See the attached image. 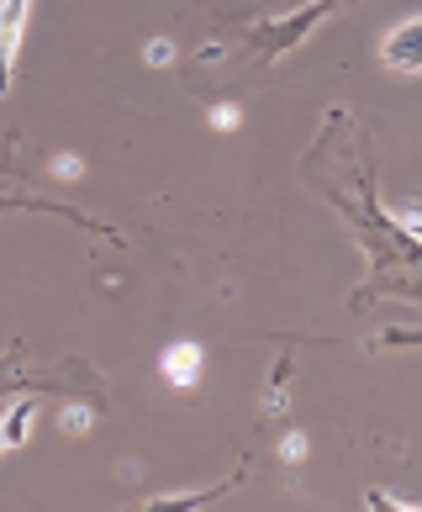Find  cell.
Instances as JSON below:
<instances>
[{
    "instance_id": "1",
    "label": "cell",
    "mask_w": 422,
    "mask_h": 512,
    "mask_svg": "<svg viewBox=\"0 0 422 512\" xmlns=\"http://www.w3.org/2000/svg\"><path fill=\"white\" fill-rule=\"evenodd\" d=\"M380 59H386L396 74H422V11L407 16V22H396V27L386 32Z\"/></svg>"
},
{
    "instance_id": "2",
    "label": "cell",
    "mask_w": 422,
    "mask_h": 512,
    "mask_svg": "<svg viewBox=\"0 0 422 512\" xmlns=\"http://www.w3.org/2000/svg\"><path fill=\"white\" fill-rule=\"evenodd\" d=\"M27 16H32V0H0V90H6V80H11L16 53H22Z\"/></svg>"
},
{
    "instance_id": "3",
    "label": "cell",
    "mask_w": 422,
    "mask_h": 512,
    "mask_svg": "<svg viewBox=\"0 0 422 512\" xmlns=\"http://www.w3.org/2000/svg\"><path fill=\"white\" fill-rule=\"evenodd\" d=\"M201 365H206V349L196 344V338H175V344L164 349V359H159L164 381L180 386V391H190V386L201 381Z\"/></svg>"
},
{
    "instance_id": "4",
    "label": "cell",
    "mask_w": 422,
    "mask_h": 512,
    "mask_svg": "<svg viewBox=\"0 0 422 512\" xmlns=\"http://www.w3.org/2000/svg\"><path fill=\"white\" fill-rule=\"evenodd\" d=\"M27 423H32V402H16V412H11V428L0 423V433H6V449L27 439Z\"/></svg>"
},
{
    "instance_id": "5",
    "label": "cell",
    "mask_w": 422,
    "mask_h": 512,
    "mask_svg": "<svg viewBox=\"0 0 422 512\" xmlns=\"http://www.w3.org/2000/svg\"><path fill=\"white\" fill-rule=\"evenodd\" d=\"M238 122H243V106H233V101L211 106V127L217 132H238Z\"/></svg>"
},
{
    "instance_id": "6",
    "label": "cell",
    "mask_w": 422,
    "mask_h": 512,
    "mask_svg": "<svg viewBox=\"0 0 422 512\" xmlns=\"http://www.w3.org/2000/svg\"><path fill=\"white\" fill-rule=\"evenodd\" d=\"M143 59H148L153 69H164V64H175V43H169V37H153V43L143 48Z\"/></svg>"
},
{
    "instance_id": "7",
    "label": "cell",
    "mask_w": 422,
    "mask_h": 512,
    "mask_svg": "<svg viewBox=\"0 0 422 512\" xmlns=\"http://www.w3.org/2000/svg\"><path fill=\"white\" fill-rule=\"evenodd\" d=\"M53 175H59V180H80V175H85L80 154H59V159H53Z\"/></svg>"
},
{
    "instance_id": "8",
    "label": "cell",
    "mask_w": 422,
    "mask_h": 512,
    "mask_svg": "<svg viewBox=\"0 0 422 512\" xmlns=\"http://www.w3.org/2000/svg\"><path fill=\"white\" fill-rule=\"evenodd\" d=\"M90 423H95L90 407H64V433H85Z\"/></svg>"
},
{
    "instance_id": "9",
    "label": "cell",
    "mask_w": 422,
    "mask_h": 512,
    "mask_svg": "<svg viewBox=\"0 0 422 512\" xmlns=\"http://www.w3.org/2000/svg\"><path fill=\"white\" fill-rule=\"evenodd\" d=\"M280 454H285V460H306V433H285V439H280Z\"/></svg>"
},
{
    "instance_id": "10",
    "label": "cell",
    "mask_w": 422,
    "mask_h": 512,
    "mask_svg": "<svg viewBox=\"0 0 422 512\" xmlns=\"http://www.w3.org/2000/svg\"><path fill=\"white\" fill-rule=\"evenodd\" d=\"M0 449H6V433H0Z\"/></svg>"
}]
</instances>
